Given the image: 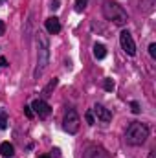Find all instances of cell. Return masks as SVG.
I'll return each instance as SVG.
<instances>
[{
    "instance_id": "obj_17",
    "label": "cell",
    "mask_w": 156,
    "mask_h": 158,
    "mask_svg": "<svg viewBox=\"0 0 156 158\" xmlns=\"http://www.w3.org/2000/svg\"><path fill=\"white\" fill-rule=\"evenodd\" d=\"M130 109H132V112H134V114H138V112H140V105H138L136 101H132V103H130Z\"/></svg>"
},
{
    "instance_id": "obj_12",
    "label": "cell",
    "mask_w": 156,
    "mask_h": 158,
    "mask_svg": "<svg viewBox=\"0 0 156 158\" xmlns=\"http://www.w3.org/2000/svg\"><path fill=\"white\" fill-rule=\"evenodd\" d=\"M55 86H57V79H53V81H51V83H50V85H48V86H46V88L42 90V96H44V98L51 96L50 92H51V88H55Z\"/></svg>"
},
{
    "instance_id": "obj_22",
    "label": "cell",
    "mask_w": 156,
    "mask_h": 158,
    "mask_svg": "<svg viewBox=\"0 0 156 158\" xmlns=\"http://www.w3.org/2000/svg\"><path fill=\"white\" fill-rule=\"evenodd\" d=\"M0 66H7V63H6V59H4V57H0Z\"/></svg>"
},
{
    "instance_id": "obj_14",
    "label": "cell",
    "mask_w": 156,
    "mask_h": 158,
    "mask_svg": "<svg viewBox=\"0 0 156 158\" xmlns=\"http://www.w3.org/2000/svg\"><path fill=\"white\" fill-rule=\"evenodd\" d=\"M103 88H105L107 92H112V90H114V81H112V79H105Z\"/></svg>"
},
{
    "instance_id": "obj_2",
    "label": "cell",
    "mask_w": 156,
    "mask_h": 158,
    "mask_svg": "<svg viewBox=\"0 0 156 158\" xmlns=\"http://www.w3.org/2000/svg\"><path fill=\"white\" fill-rule=\"evenodd\" d=\"M37 44H39V52H37V70H35V77L39 79L46 66H48V61H50V44H48V39L46 35L39 33L37 35Z\"/></svg>"
},
{
    "instance_id": "obj_1",
    "label": "cell",
    "mask_w": 156,
    "mask_h": 158,
    "mask_svg": "<svg viewBox=\"0 0 156 158\" xmlns=\"http://www.w3.org/2000/svg\"><path fill=\"white\" fill-rule=\"evenodd\" d=\"M147 138H149V129H147L145 123H142V121H132V123L127 127L125 140H127L129 145H142Z\"/></svg>"
},
{
    "instance_id": "obj_18",
    "label": "cell",
    "mask_w": 156,
    "mask_h": 158,
    "mask_svg": "<svg viewBox=\"0 0 156 158\" xmlns=\"http://www.w3.org/2000/svg\"><path fill=\"white\" fill-rule=\"evenodd\" d=\"M149 53H151L153 59H156V44H151V46H149Z\"/></svg>"
},
{
    "instance_id": "obj_7",
    "label": "cell",
    "mask_w": 156,
    "mask_h": 158,
    "mask_svg": "<svg viewBox=\"0 0 156 158\" xmlns=\"http://www.w3.org/2000/svg\"><path fill=\"white\" fill-rule=\"evenodd\" d=\"M84 158H110V156H109V153L103 147H99V145H88L86 151H84Z\"/></svg>"
},
{
    "instance_id": "obj_16",
    "label": "cell",
    "mask_w": 156,
    "mask_h": 158,
    "mask_svg": "<svg viewBox=\"0 0 156 158\" xmlns=\"http://www.w3.org/2000/svg\"><path fill=\"white\" fill-rule=\"evenodd\" d=\"M84 119L88 121V125H94V123H96V119H94V114H92L90 110H88V112L84 114Z\"/></svg>"
},
{
    "instance_id": "obj_19",
    "label": "cell",
    "mask_w": 156,
    "mask_h": 158,
    "mask_svg": "<svg viewBox=\"0 0 156 158\" xmlns=\"http://www.w3.org/2000/svg\"><path fill=\"white\" fill-rule=\"evenodd\" d=\"M24 114H26L28 118H33V110H31V107H24Z\"/></svg>"
},
{
    "instance_id": "obj_9",
    "label": "cell",
    "mask_w": 156,
    "mask_h": 158,
    "mask_svg": "<svg viewBox=\"0 0 156 158\" xmlns=\"http://www.w3.org/2000/svg\"><path fill=\"white\" fill-rule=\"evenodd\" d=\"M94 112H96L97 119H101V121H105V123L112 119V114H110V110H109V109H105L103 105H96V107H94Z\"/></svg>"
},
{
    "instance_id": "obj_6",
    "label": "cell",
    "mask_w": 156,
    "mask_h": 158,
    "mask_svg": "<svg viewBox=\"0 0 156 158\" xmlns=\"http://www.w3.org/2000/svg\"><path fill=\"white\" fill-rule=\"evenodd\" d=\"M31 109L35 110V114H39L40 118H46V116H50V112H51L50 105H48L44 99H35V101L31 103Z\"/></svg>"
},
{
    "instance_id": "obj_24",
    "label": "cell",
    "mask_w": 156,
    "mask_h": 158,
    "mask_svg": "<svg viewBox=\"0 0 156 158\" xmlns=\"http://www.w3.org/2000/svg\"><path fill=\"white\" fill-rule=\"evenodd\" d=\"M39 158H51V156H50V155H40Z\"/></svg>"
},
{
    "instance_id": "obj_5",
    "label": "cell",
    "mask_w": 156,
    "mask_h": 158,
    "mask_svg": "<svg viewBox=\"0 0 156 158\" xmlns=\"http://www.w3.org/2000/svg\"><path fill=\"white\" fill-rule=\"evenodd\" d=\"M119 42H121V48L125 50V53H127V55H134V53H136V44H134V39H132V35H130L127 30H123V31L119 33Z\"/></svg>"
},
{
    "instance_id": "obj_11",
    "label": "cell",
    "mask_w": 156,
    "mask_h": 158,
    "mask_svg": "<svg viewBox=\"0 0 156 158\" xmlns=\"http://www.w3.org/2000/svg\"><path fill=\"white\" fill-rule=\"evenodd\" d=\"M94 55H96V59H105L107 48L103 44H94Z\"/></svg>"
},
{
    "instance_id": "obj_20",
    "label": "cell",
    "mask_w": 156,
    "mask_h": 158,
    "mask_svg": "<svg viewBox=\"0 0 156 158\" xmlns=\"http://www.w3.org/2000/svg\"><path fill=\"white\" fill-rule=\"evenodd\" d=\"M4 31H6V24L4 20H0V35H4Z\"/></svg>"
},
{
    "instance_id": "obj_4",
    "label": "cell",
    "mask_w": 156,
    "mask_h": 158,
    "mask_svg": "<svg viewBox=\"0 0 156 158\" xmlns=\"http://www.w3.org/2000/svg\"><path fill=\"white\" fill-rule=\"evenodd\" d=\"M79 116L77 112L74 110V109H70L66 114H64V119H63V127H64V131L68 132V134H76L79 131Z\"/></svg>"
},
{
    "instance_id": "obj_10",
    "label": "cell",
    "mask_w": 156,
    "mask_h": 158,
    "mask_svg": "<svg viewBox=\"0 0 156 158\" xmlns=\"http://www.w3.org/2000/svg\"><path fill=\"white\" fill-rule=\"evenodd\" d=\"M0 155L6 158H11L15 155V149H13V145L9 143V142H4L2 145H0Z\"/></svg>"
},
{
    "instance_id": "obj_21",
    "label": "cell",
    "mask_w": 156,
    "mask_h": 158,
    "mask_svg": "<svg viewBox=\"0 0 156 158\" xmlns=\"http://www.w3.org/2000/svg\"><path fill=\"white\" fill-rule=\"evenodd\" d=\"M50 7H51V9H57V7H59V0H53V2H51V6H50Z\"/></svg>"
},
{
    "instance_id": "obj_15",
    "label": "cell",
    "mask_w": 156,
    "mask_h": 158,
    "mask_svg": "<svg viewBox=\"0 0 156 158\" xmlns=\"http://www.w3.org/2000/svg\"><path fill=\"white\" fill-rule=\"evenodd\" d=\"M86 4H88V0H76V9L77 11H83L86 7Z\"/></svg>"
},
{
    "instance_id": "obj_23",
    "label": "cell",
    "mask_w": 156,
    "mask_h": 158,
    "mask_svg": "<svg viewBox=\"0 0 156 158\" xmlns=\"http://www.w3.org/2000/svg\"><path fill=\"white\" fill-rule=\"evenodd\" d=\"M149 158H156V153H154V151H151V153H149Z\"/></svg>"
},
{
    "instance_id": "obj_8",
    "label": "cell",
    "mask_w": 156,
    "mask_h": 158,
    "mask_svg": "<svg viewBox=\"0 0 156 158\" xmlns=\"http://www.w3.org/2000/svg\"><path fill=\"white\" fill-rule=\"evenodd\" d=\"M46 30H48V33L57 35V33L61 31V22H59V19H57V17H50V19H46Z\"/></svg>"
},
{
    "instance_id": "obj_3",
    "label": "cell",
    "mask_w": 156,
    "mask_h": 158,
    "mask_svg": "<svg viewBox=\"0 0 156 158\" xmlns=\"http://www.w3.org/2000/svg\"><path fill=\"white\" fill-rule=\"evenodd\" d=\"M103 15H105L107 20L114 22L117 26H123V24H127V20H129L127 11H125L121 6H117L116 2H105V4H103Z\"/></svg>"
},
{
    "instance_id": "obj_13",
    "label": "cell",
    "mask_w": 156,
    "mask_h": 158,
    "mask_svg": "<svg viewBox=\"0 0 156 158\" xmlns=\"http://www.w3.org/2000/svg\"><path fill=\"white\" fill-rule=\"evenodd\" d=\"M7 127V116H6V110H0V131H4Z\"/></svg>"
}]
</instances>
